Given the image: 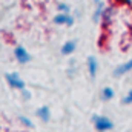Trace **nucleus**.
<instances>
[{
    "mask_svg": "<svg viewBox=\"0 0 132 132\" xmlns=\"http://www.w3.org/2000/svg\"><path fill=\"white\" fill-rule=\"evenodd\" d=\"M22 92H23V97H25V98H26V100H29V98H31V94H29V92H28L26 89H23Z\"/></svg>",
    "mask_w": 132,
    "mask_h": 132,
    "instance_id": "obj_14",
    "label": "nucleus"
},
{
    "mask_svg": "<svg viewBox=\"0 0 132 132\" xmlns=\"http://www.w3.org/2000/svg\"><path fill=\"white\" fill-rule=\"evenodd\" d=\"M97 69H98V65H97V60H95V57H88V71H89V75H91V78H95V75H97Z\"/></svg>",
    "mask_w": 132,
    "mask_h": 132,
    "instance_id": "obj_8",
    "label": "nucleus"
},
{
    "mask_svg": "<svg viewBox=\"0 0 132 132\" xmlns=\"http://www.w3.org/2000/svg\"><path fill=\"white\" fill-rule=\"evenodd\" d=\"M94 2H98V0H94Z\"/></svg>",
    "mask_w": 132,
    "mask_h": 132,
    "instance_id": "obj_17",
    "label": "nucleus"
},
{
    "mask_svg": "<svg viewBox=\"0 0 132 132\" xmlns=\"http://www.w3.org/2000/svg\"><path fill=\"white\" fill-rule=\"evenodd\" d=\"M94 121V126L97 131H112L114 129V123L108 118V117H103V115H95L92 118Z\"/></svg>",
    "mask_w": 132,
    "mask_h": 132,
    "instance_id": "obj_1",
    "label": "nucleus"
},
{
    "mask_svg": "<svg viewBox=\"0 0 132 132\" xmlns=\"http://www.w3.org/2000/svg\"><path fill=\"white\" fill-rule=\"evenodd\" d=\"M121 2H125V3H128V5H131V0H121Z\"/></svg>",
    "mask_w": 132,
    "mask_h": 132,
    "instance_id": "obj_15",
    "label": "nucleus"
},
{
    "mask_svg": "<svg viewBox=\"0 0 132 132\" xmlns=\"http://www.w3.org/2000/svg\"><path fill=\"white\" fill-rule=\"evenodd\" d=\"M75 48H77V43L74 40H68L66 43H63V46H62V54L63 55H69V54H72L75 51Z\"/></svg>",
    "mask_w": 132,
    "mask_h": 132,
    "instance_id": "obj_9",
    "label": "nucleus"
},
{
    "mask_svg": "<svg viewBox=\"0 0 132 132\" xmlns=\"http://www.w3.org/2000/svg\"><path fill=\"white\" fill-rule=\"evenodd\" d=\"M57 9H59L60 12H69V11H71L69 5H66V3H59V5H57Z\"/></svg>",
    "mask_w": 132,
    "mask_h": 132,
    "instance_id": "obj_13",
    "label": "nucleus"
},
{
    "mask_svg": "<svg viewBox=\"0 0 132 132\" xmlns=\"http://www.w3.org/2000/svg\"><path fill=\"white\" fill-rule=\"evenodd\" d=\"M114 15H115V9L112 6H104V9L101 12V25L109 26L114 22Z\"/></svg>",
    "mask_w": 132,
    "mask_h": 132,
    "instance_id": "obj_3",
    "label": "nucleus"
},
{
    "mask_svg": "<svg viewBox=\"0 0 132 132\" xmlns=\"http://www.w3.org/2000/svg\"><path fill=\"white\" fill-rule=\"evenodd\" d=\"M5 78H6L8 85H9L12 89H17V91H23V89L26 88L25 81L20 78V75H19V74H12V72H9V74H6V75H5Z\"/></svg>",
    "mask_w": 132,
    "mask_h": 132,
    "instance_id": "obj_2",
    "label": "nucleus"
},
{
    "mask_svg": "<svg viewBox=\"0 0 132 132\" xmlns=\"http://www.w3.org/2000/svg\"><path fill=\"white\" fill-rule=\"evenodd\" d=\"M101 98H103V101L112 100L114 98V89H112V88H104V89L101 91Z\"/></svg>",
    "mask_w": 132,
    "mask_h": 132,
    "instance_id": "obj_11",
    "label": "nucleus"
},
{
    "mask_svg": "<svg viewBox=\"0 0 132 132\" xmlns=\"http://www.w3.org/2000/svg\"><path fill=\"white\" fill-rule=\"evenodd\" d=\"M128 95H132V91H131V92H129V94H128Z\"/></svg>",
    "mask_w": 132,
    "mask_h": 132,
    "instance_id": "obj_16",
    "label": "nucleus"
},
{
    "mask_svg": "<svg viewBox=\"0 0 132 132\" xmlns=\"http://www.w3.org/2000/svg\"><path fill=\"white\" fill-rule=\"evenodd\" d=\"M14 55H15V59H17V62H19L20 65H25V63H28V62L31 60L29 52H28L23 46H17V48L14 49Z\"/></svg>",
    "mask_w": 132,
    "mask_h": 132,
    "instance_id": "obj_4",
    "label": "nucleus"
},
{
    "mask_svg": "<svg viewBox=\"0 0 132 132\" xmlns=\"http://www.w3.org/2000/svg\"><path fill=\"white\" fill-rule=\"evenodd\" d=\"M103 9H104V3L98 0V2H95V14H94V22H100L101 20V12H103Z\"/></svg>",
    "mask_w": 132,
    "mask_h": 132,
    "instance_id": "obj_10",
    "label": "nucleus"
},
{
    "mask_svg": "<svg viewBox=\"0 0 132 132\" xmlns=\"http://www.w3.org/2000/svg\"><path fill=\"white\" fill-rule=\"evenodd\" d=\"M35 114H37V117L42 118V121H45V123L51 120V109H49L48 106H42V108H38Z\"/></svg>",
    "mask_w": 132,
    "mask_h": 132,
    "instance_id": "obj_7",
    "label": "nucleus"
},
{
    "mask_svg": "<svg viewBox=\"0 0 132 132\" xmlns=\"http://www.w3.org/2000/svg\"><path fill=\"white\" fill-rule=\"evenodd\" d=\"M19 121L23 125V126H26V128H34V123L29 120V118H26V117H23V115H20L19 117Z\"/></svg>",
    "mask_w": 132,
    "mask_h": 132,
    "instance_id": "obj_12",
    "label": "nucleus"
},
{
    "mask_svg": "<svg viewBox=\"0 0 132 132\" xmlns=\"http://www.w3.org/2000/svg\"><path fill=\"white\" fill-rule=\"evenodd\" d=\"M54 23L55 25H66V26H72L74 25V17L69 12H60L59 15L54 17Z\"/></svg>",
    "mask_w": 132,
    "mask_h": 132,
    "instance_id": "obj_5",
    "label": "nucleus"
},
{
    "mask_svg": "<svg viewBox=\"0 0 132 132\" xmlns=\"http://www.w3.org/2000/svg\"><path fill=\"white\" fill-rule=\"evenodd\" d=\"M132 71V60L129 62H126V63H123V65H118L115 68V71H114V75L115 77H120V75H125V74H128V72H131Z\"/></svg>",
    "mask_w": 132,
    "mask_h": 132,
    "instance_id": "obj_6",
    "label": "nucleus"
}]
</instances>
